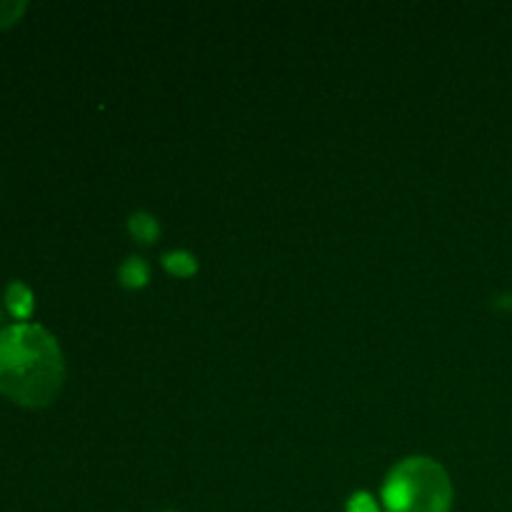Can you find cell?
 Listing matches in <instances>:
<instances>
[{"instance_id":"cell-3","label":"cell","mask_w":512,"mask_h":512,"mask_svg":"<svg viewBox=\"0 0 512 512\" xmlns=\"http://www.w3.org/2000/svg\"><path fill=\"white\" fill-rule=\"evenodd\" d=\"M5 305H8L13 318L28 320L35 308L33 290H30L25 283H20V280H15V283H10L8 290H5Z\"/></svg>"},{"instance_id":"cell-7","label":"cell","mask_w":512,"mask_h":512,"mask_svg":"<svg viewBox=\"0 0 512 512\" xmlns=\"http://www.w3.org/2000/svg\"><path fill=\"white\" fill-rule=\"evenodd\" d=\"M25 8H28V5H25L23 0H0V28H8L15 20H20Z\"/></svg>"},{"instance_id":"cell-5","label":"cell","mask_w":512,"mask_h":512,"mask_svg":"<svg viewBox=\"0 0 512 512\" xmlns=\"http://www.w3.org/2000/svg\"><path fill=\"white\" fill-rule=\"evenodd\" d=\"M128 230H130V235L138 240V243L150 245L160 235V223H158V218H153L150 213H143V210H140V213L130 215Z\"/></svg>"},{"instance_id":"cell-8","label":"cell","mask_w":512,"mask_h":512,"mask_svg":"<svg viewBox=\"0 0 512 512\" xmlns=\"http://www.w3.org/2000/svg\"><path fill=\"white\" fill-rule=\"evenodd\" d=\"M348 512H380V508L370 493H355L348 503Z\"/></svg>"},{"instance_id":"cell-4","label":"cell","mask_w":512,"mask_h":512,"mask_svg":"<svg viewBox=\"0 0 512 512\" xmlns=\"http://www.w3.org/2000/svg\"><path fill=\"white\" fill-rule=\"evenodd\" d=\"M120 283L125 285V288L130 290H138V288H145L150 280V268L148 263H145L143 258H128L123 265H120V273H118Z\"/></svg>"},{"instance_id":"cell-6","label":"cell","mask_w":512,"mask_h":512,"mask_svg":"<svg viewBox=\"0 0 512 512\" xmlns=\"http://www.w3.org/2000/svg\"><path fill=\"white\" fill-rule=\"evenodd\" d=\"M163 265L175 278H190L198 270V260L188 250H170V253L163 255Z\"/></svg>"},{"instance_id":"cell-1","label":"cell","mask_w":512,"mask_h":512,"mask_svg":"<svg viewBox=\"0 0 512 512\" xmlns=\"http://www.w3.org/2000/svg\"><path fill=\"white\" fill-rule=\"evenodd\" d=\"M63 383L65 360L53 333L33 323L0 330V395L23 408H45Z\"/></svg>"},{"instance_id":"cell-2","label":"cell","mask_w":512,"mask_h":512,"mask_svg":"<svg viewBox=\"0 0 512 512\" xmlns=\"http://www.w3.org/2000/svg\"><path fill=\"white\" fill-rule=\"evenodd\" d=\"M385 512H450L453 485L440 463L408 458L390 470L383 488Z\"/></svg>"}]
</instances>
